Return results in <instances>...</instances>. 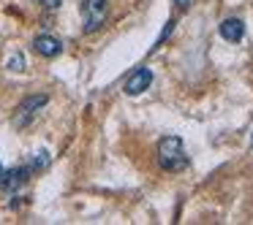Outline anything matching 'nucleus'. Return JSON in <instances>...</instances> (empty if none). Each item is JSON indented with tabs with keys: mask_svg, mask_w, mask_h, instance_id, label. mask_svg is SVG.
Returning <instances> with one entry per match:
<instances>
[{
	"mask_svg": "<svg viewBox=\"0 0 253 225\" xmlns=\"http://www.w3.org/2000/svg\"><path fill=\"white\" fill-rule=\"evenodd\" d=\"M220 35H223V41H229V44H240L242 35H245V25H242V19H237V17L223 19V22H220Z\"/></svg>",
	"mask_w": 253,
	"mask_h": 225,
	"instance_id": "obj_7",
	"label": "nucleus"
},
{
	"mask_svg": "<svg viewBox=\"0 0 253 225\" xmlns=\"http://www.w3.org/2000/svg\"><path fill=\"white\" fill-rule=\"evenodd\" d=\"M171 3H174V6H188L191 0H171Z\"/></svg>",
	"mask_w": 253,
	"mask_h": 225,
	"instance_id": "obj_10",
	"label": "nucleus"
},
{
	"mask_svg": "<svg viewBox=\"0 0 253 225\" xmlns=\"http://www.w3.org/2000/svg\"><path fill=\"white\" fill-rule=\"evenodd\" d=\"M8 68H11V71H25V57L22 55H14L11 60H8Z\"/></svg>",
	"mask_w": 253,
	"mask_h": 225,
	"instance_id": "obj_8",
	"label": "nucleus"
},
{
	"mask_svg": "<svg viewBox=\"0 0 253 225\" xmlns=\"http://www.w3.org/2000/svg\"><path fill=\"white\" fill-rule=\"evenodd\" d=\"M158 163L164 171H182L188 168V155L180 136H166L158 141Z\"/></svg>",
	"mask_w": 253,
	"mask_h": 225,
	"instance_id": "obj_1",
	"label": "nucleus"
},
{
	"mask_svg": "<svg viewBox=\"0 0 253 225\" xmlns=\"http://www.w3.org/2000/svg\"><path fill=\"white\" fill-rule=\"evenodd\" d=\"M36 3H41V6H46V8H57V6H60V0H36Z\"/></svg>",
	"mask_w": 253,
	"mask_h": 225,
	"instance_id": "obj_9",
	"label": "nucleus"
},
{
	"mask_svg": "<svg viewBox=\"0 0 253 225\" xmlns=\"http://www.w3.org/2000/svg\"><path fill=\"white\" fill-rule=\"evenodd\" d=\"M46 103V95H33V98H28L22 106L17 109V114H14V125L17 128H25L30 120H33L36 109H41V106Z\"/></svg>",
	"mask_w": 253,
	"mask_h": 225,
	"instance_id": "obj_4",
	"label": "nucleus"
},
{
	"mask_svg": "<svg viewBox=\"0 0 253 225\" xmlns=\"http://www.w3.org/2000/svg\"><path fill=\"white\" fill-rule=\"evenodd\" d=\"M109 3L106 0H84L82 3V19H84V33H95L104 28Z\"/></svg>",
	"mask_w": 253,
	"mask_h": 225,
	"instance_id": "obj_2",
	"label": "nucleus"
},
{
	"mask_svg": "<svg viewBox=\"0 0 253 225\" xmlns=\"http://www.w3.org/2000/svg\"><path fill=\"white\" fill-rule=\"evenodd\" d=\"M153 84V71L150 68H136L126 82V95H142Z\"/></svg>",
	"mask_w": 253,
	"mask_h": 225,
	"instance_id": "obj_5",
	"label": "nucleus"
},
{
	"mask_svg": "<svg viewBox=\"0 0 253 225\" xmlns=\"http://www.w3.org/2000/svg\"><path fill=\"white\" fill-rule=\"evenodd\" d=\"M30 174H33V168L30 165H19V168H8L0 174V187L6 193H17L19 187L25 185V182L30 179Z\"/></svg>",
	"mask_w": 253,
	"mask_h": 225,
	"instance_id": "obj_3",
	"label": "nucleus"
},
{
	"mask_svg": "<svg viewBox=\"0 0 253 225\" xmlns=\"http://www.w3.org/2000/svg\"><path fill=\"white\" fill-rule=\"evenodd\" d=\"M33 49L39 52L41 57H57L63 52V44H60V38H55V35H36V41H33Z\"/></svg>",
	"mask_w": 253,
	"mask_h": 225,
	"instance_id": "obj_6",
	"label": "nucleus"
},
{
	"mask_svg": "<svg viewBox=\"0 0 253 225\" xmlns=\"http://www.w3.org/2000/svg\"><path fill=\"white\" fill-rule=\"evenodd\" d=\"M0 174H3V165H0Z\"/></svg>",
	"mask_w": 253,
	"mask_h": 225,
	"instance_id": "obj_12",
	"label": "nucleus"
},
{
	"mask_svg": "<svg viewBox=\"0 0 253 225\" xmlns=\"http://www.w3.org/2000/svg\"><path fill=\"white\" fill-rule=\"evenodd\" d=\"M251 147H253V136H251Z\"/></svg>",
	"mask_w": 253,
	"mask_h": 225,
	"instance_id": "obj_11",
	"label": "nucleus"
}]
</instances>
